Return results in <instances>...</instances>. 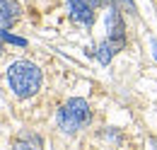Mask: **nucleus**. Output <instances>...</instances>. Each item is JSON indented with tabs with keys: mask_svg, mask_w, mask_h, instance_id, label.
Here are the masks:
<instances>
[{
	"mask_svg": "<svg viewBox=\"0 0 157 150\" xmlns=\"http://www.w3.org/2000/svg\"><path fill=\"white\" fill-rule=\"evenodd\" d=\"M7 85L15 97H32L41 87V70L29 61H15L7 68Z\"/></svg>",
	"mask_w": 157,
	"mask_h": 150,
	"instance_id": "obj_1",
	"label": "nucleus"
},
{
	"mask_svg": "<svg viewBox=\"0 0 157 150\" xmlns=\"http://www.w3.org/2000/svg\"><path fill=\"white\" fill-rule=\"evenodd\" d=\"M90 104L85 102V99H68L63 107L58 109L56 114V124H58V128H63L65 133H75L80 131L85 124H90Z\"/></svg>",
	"mask_w": 157,
	"mask_h": 150,
	"instance_id": "obj_2",
	"label": "nucleus"
},
{
	"mask_svg": "<svg viewBox=\"0 0 157 150\" xmlns=\"http://www.w3.org/2000/svg\"><path fill=\"white\" fill-rule=\"evenodd\" d=\"M106 39L116 46L118 51H121L123 44H126V27H123L118 5L114 0H109V12H106Z\"/></svg>",
	"mask_w": 157,
	"mask_h": 150,
	"instance_id": "obj_3",
	"label": "nucleus"
},
{
	"mask_svg": "<svg viewBox=\"0 0 157 150\" xmlns=\"http://www.w3.org/2000/svg\"><path fill=\"white\" fill-rule=\"evenodd\" d=\"M65 5H68V12H70V17L80 22V24H92V19H94V12H92V7L85 2V0H65Z\"/></svg>",
	"mask_w": 157,
	"mask_h": 150,
	"instance_id": "obj_4",
	"label": "nucleus"
},
{
	"mask_svg": "<svg viewBox=\"0 0 157 150\" xmlns=\"http://www.w3.org/2000/svg\"><path fill=\"white\" fill-rule=\"evenodd\" d=\"M20 12L22 10L15 0H0V24H5V27L15 24L17 17H20Z\"/></svg>",
	"mask_w": 157,
	"mask_h": 150,
	"instance_id": "obj_5",
	"label": "nucleus"
},
{
	"mask_svg": "<svg viewBox=\"0 0 157 150\" xmlns=\"http://www.w3.org/2000/svg\"><path fill=\"white\" fill-rule=\"evenodd\" d=\"M12 150H41V140L34 133H22L20 138L12 143Z\"/></svg>",
	"mask_w": 157,
	"mask_h": 150,
	"instance_id": "obj_6",
	"label": "nucleus"
},
{
	"mask_svg": "<svg viewBox=\"0 0 157 150\" xmlns=\"http://www.w3.org/2000/svg\"><path fill=\"white\" fill-rule=\"evenodd\" d=\"M97 51H99V53H97V56H99V63H104V65H106V63L114 58V53H116L118 49L111 44V41H109V39H106V41H101V44H99Z\"/></svg>",
	"mask_w": 157,
	"mask_h": 150,
	"instance_id": "obj_7",
	"label": "nucleus"
},
{
	"mask_svg": "<svg viewBox=\"0 0 157 150\" xmlns=\"http://www.w3.org/2000/svg\"><path fill=\"white\" fill-rule=\"evenodd\" d=\"M0 39H5V41H10V44H15V46H24L27 41L20 37H15V34H10V32H5L2 27H0Z\"/></svg>",
	"mask_w": 157,
	"mask_h": 150,
	"instance_id": "obj_8",
	"label": "nucleus"
},
{
	"mask_svg": "<svg viewBox=\"0 0 157 150\" xmlns=\"http://www.w3.org/2000/svg\"><path fill=\"white\" fill-rule=\"evenodd\" d=\"M114 2H116V0H114ZM118 2H121V5H126L131 12H136V5H133V0H118Z\"/></svg>",
	"mask_w": 157,
	"mask_h": 150,
	"instance_id": "obj_9",
	"label": "nucleus"
},
{
	"mask_svg": "<svg viewBox=\"0 0 157 150\" xmlns=\"http://www.w3.org/2000/svg\"><path fill=\"white\" fill-rule=\"evenodd\" d=\"M85 2H87L90 7H101V5L106 2V0H85Z\"/></svg>",
	"mask_w": 157,
	"mask_h": 150,
	"instance_id": "obj_10",
	"label": "nucleus"
},
{
	"mask_svg": "<svg viewBox=\"0 0 157 150\" xmlns=\"http://www.w3.org/2000/svg\"><path fill=\"white\" fill-rule=\"evenodd\" d=\"M152 51H155V58H157V41H152Z\"/></svg>",
	"mask_w": 157,
	"mask_h": 150,
	"instance_id": "obj_11",
	"label": "nucleus"
},
{
	"mask_svg": "<svg viewBox=\"0 0 157 150\" xmlns=\"http://www.w3.org/2000/svg\"><path fill=\"white\" fill-rule=\"evenodd\" d=\"M0 53H2V41H0Z\"/></svg>",
	"mask_w": 157,
	"mask_h": 150,
	"instance_id": "obj_12",
	"label": "nucleus"
}]
</instances>
